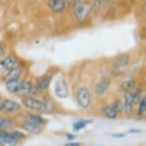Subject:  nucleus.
<instances>
[{
    "label": "nucleus",
    "instance_id": "f257e3e1",
    "mask_svg": "<svg viewBox=\"0 0 146 146\" xmlns=\"http://www.w3.org/2000/svg\"><path fill=\"white\" fill-rule=\"evenodd\" d=\"M22 103L27 108L33 110L44 112V111L48 110L49 109V106L48 103L38 100L33 97H24L22 99Z\"/></svg>",
    "mask_w": 146,
    "mask_h": 146
},
{
    "label": "nucleus",
    "instance_id": "f03ea898",
    "mask_svg": "<svg viewBox=\"0 0 146 146\" xmlns=\"http://www.w3.org/2000/svg\"><path fill=\"white\" fill-rule=\"evenodd\" d=\"M74 9L75 16L80 22L86 19L90 12L88 5H86L81 0L76 1Z\"/></svg>",
    "mask_w": 146,
    "mask_h": 146
},
{
    "label": "nucleus",
    "instance_id": "7ed1b4c3",
    "mask_svg": "<svg viewBox=\"0 0 146 146\" xmlns=\"http://www.w3.org/2000/svg\"><path fill=\"white\" fill-rule=\"evenodd\" d=\"M76 99L78 104L82 108L86 109L90 103V95L88 89L86 87L80 88L76 94Z\"/></svg>",
    "mask_w": 146,
    "mask_h": 146
},
{
    "label": "nucleus",
    "instance_id": "20e7f679",
    "mask_svg": "<svg viewBox=\"0 0 146 146\" xmlns=\"http://www.w3.org/2000/svg\"><path fill=\"white\" fill-rule=\"evenodd\" d=\"M54 91H55V94L59 98L64 99L69 96V89L67 82L64 79L60 78L55 82Z\"/></svg>",
    "mask_w": 146,
    "mask_h": 146
},
{
    "label": "nucleus",
    "instance_id": "39448f33",
    "mask_svg": "<svg viewBox=\"0 0 146 146\" xmlns=\"http://www.w3.org/2000/svg\"><path fill=\"white\" fill-rule=\"evenodd\" d=\"M3 109L4 110L10 112V113H15L21 110V106L15 101L11 100H5L2 103Z\"/></svg>",
    "mask_w": 146,
    "mask_h": 146
},
{
    "label": "nucleus",
    "instance_id": "423d86ee",
    "mask_svg": "<svg viewBox=\"0 0 146 146\" xmlns=\"http://www.w3.org/2000/svg\"><path fill=\"white\" fill-rule=\"evenodd\" d=\"M22 80L20 78L15 80H7L6 81V89L7 90L12 94H16L18 93V91L19 90L20 86L22 85Z\"/></svg>",
    "mask_w": 146,
    "mask_h": 146
},
{
    "label": "nucleus",
    "instance_id": "0eeeda50",
    "mask_svg": "<svg viewBox=\"0 0 146 146\" xmlns=\"http://www.w3.org/2000/svg\"><path fill=\"white\" fill-rule=\"evenodd\" d=\"M110 84V80L106 78V77H103V79L101 80L99 82L98 84L96 85L95 87V93L97 95H103L106 91L109 88V86Z\"/></svg>",
    "mask_w": 146,
    "mask_h": 146
},
{
    "label": "nucleus",
    "instance_id": "6e6552de",
    "mask_svg": "<svg viewBox=\"0 0 146 146\" xmlns=\"http://www.w3.org/2000/svg\"><path fill=\"white\" fill-rule=\"evenodd\" d=\"M133 94L131 92H127L124 96L123 108L127 113H130L132 111L133 107Z\"/></svg>",
    "mask_w": 146,
    "mask_h": 146
},
{
    "label": "nucleus",
    "instance_id": "1a4fd4ad",
    "mask_svg": "<svg viewBox=\"0 0 146 146\" xmlns=\"http://www.w3.org/2000/svg\"><path fill=\"white\" fill-rule=\"evenodd\" d=\"M130 58L126 54H122L120 55L116 58V60L113 63V67L115 69H120L122 67H125V66L129 64Z\"/></svg>",
    "mask_w": 146,
    "mask_h": 146
},
{
    "label": "nucleus",
    "instance_id": "9d476101",
    "mask_svg": "<svg viewBox=\"0 0 146 146\" xmlns=\"http://www.w3.org/2000/svg\"><path fill=\"white\" fill-rule=\"evenodd\" d=\"M49 6L54 12H60L64 9L65 2L64 0H50Z\"/></svg>",
    "mask_w": 146,
    "mask_h": 146
},
{
    "label": "nucleus",
    "instance_id": "9b49d317",
    "mask_svg": "<svg viewBox=\"0 0 146 146\" xmlns=\"http://www.w3.org/2000/svg\"><path fill=\"white\" fill-rule=\"evenodd\" d=\"M22 74V69L19 67H14L12 69L9 70V71L8 72V74L5 75V80H15L19 78L20 76Z\"/></svg>",
    "mask_w": 146,
    "mask_h": 146
},
{
    "label": "nucleus",
    "instance_id": "f8f14e48",
    "mask_svg": "<svg viewBox=\"0 0 146 146\" xmlns=\"http://www.w3.org/2000/svg\"><path fill=\"white\" fill-rule=\"evenodd\" d=\"M15 64H16V59L13 55L8 56L7 58H5L1 62V65L3 66V68L6 70L12 69V67H15Z\"/></svg>",
    "mask_w": 146,
    "mask_h": 146
},
{
    "label": "nucleus",
    "instance_id": "ddd939ff",
    "mask_svg": "<svg viewBox=\"0 0 146 146\" xmlns=\"http://www.w3.org/2000/svg\"><path fill=\"white\" fill-rule=\"evenodd\" d=\"M22 128L26 132H29V133H32V134H38L41 132V128L39 127L38 125L32 124V123H29V122L24 123L22 125Z\"/></svg>",
    "mask_w": 146,
    "mask_h": 146
},
{
    "label": "nucleus",
    "instance_id": "4468645a",
    "mask_svg": "<svg viewBox=\"0 0 146 146\" xmlns=\"http://www.w3.org/2000/svg\"><path fill=\"white\" fill-rule=\"evenodd\" d=\"M32 90V84L30 81H22V85L20 86L19 90L18 91L17 94L25 96L26 94H29L30 92H31Z\"/></svg>",
    "mask_w": 146,
    "mask_h": 146
},
{
    "label": "nucleus",
    "instance_id": "2eb2a0df",
    "mask_svg": "<svg viewBox=\"0 0 146 146\" xmlns=\"http://www.w3.org/2000/svg\"><path fill=\"white\" fill-rule=\"evenodd\" d=\"M46 120L41 115H29L26 118V122L32 123L35 125H42L45 122Z\"/></svg>",
    "mask_w": 146,
    "mask_h": 146
},
{
    "label": "nucleus",
    "instance_id": "dca6fc26",
    "mask_svg": "<svg viewBox=\"0 0 146 146\" xmlns=\"http://www.w3.org/2000/svg\"><path fill=\"white\" fill-rule=\"evenodd\" d=\"M94 122V120L92 119H86V120H80V121H77L73 125V129L75 132H77L80 129H83L84 127L86 126V125L89 124V123H91V122Z\"/></svg>",
    "mask_w": 146,
    "mask_h": 146
},
{
    "label": "nucleus",
    "instance_id": "f3484780",
    "mask_svg": "<svg viewBox=\"0 0 146 146\" xmlns=\"http://www.w3.org/2000/svg\"><path fill=\"white\" fill-rule=\"evenodd\" d=\"M135 82L133 80H126V81H124L121 85V87L124 91L125 92H130L132 90V89L135 87Z\"/></svg>",
    "mask_w": 146,
    "mask_h": 146
},
{
    "label": "nucleus",
    "instance_id": "a211bd4d",
    "mask_svg": "<svg viewBox=\"0 0 146 146\" xmlns=\"http://www.w3.org/2000/svg\"><path fill=\"white\" fill-rule=\"evenodd\" d=\"M103 113L109 119H115L117 116V113L113 110V108L109 106L103 108Z\"/></svg>",
    "mask_w": 146,
    "mask_h": 146
},
{
    "label": "nucleus",
    "instance_id": "6ab92c4d",
    "mask_svg": "<svg viewBox=\"0 0 146 146\" xmlns=\"http://www.w3.org/2000/svg\"><path fill=\"white\" fill-rule=\"evenodd\" d=\"M14 125V122L12 120L8 118L0 116V129H6Z\"/></svg>",
    "mask_w": 146,
    "mask_h": 146
},
{
    "label": "nucleus",
    "instance_id": "aec40b11",
    "mask_svg": "<svg viewBox=\"0 0 146 146\" xmlns=\"http://www.w3.org/2000/svg\"><path fill=\"white\" fill-rule=\"evenodd\" d=\"M146 111V99L145 97L141 98L139 101V110H138V115L139 116L145 115Z\"/></svg>",
    "mask_w": 146,
    "mask_h": 146
},
{
    "label": "nucleus",
    "instance_id": "412c9836",
    "mask_svg": "<svg viewBox=\"0 0 146 146\" xmlns=\"http://www.w3.org/2000/svg\"><path fill=\"white\" fill-rule=\"evenodd\" d=\"M50 82V80L49 77H44V78H42L39 81L38 84L39 89H41V90H46L48 87V86H49Z\"/></svg>",
    "mask_w": 146,
    "mask_h": 146
},
{
    "label": "nucleus",
    "instance_id": "4be33fe9",
    "mask_svg": "<svg viewBox=\"0 0 146 146\" xmlns=\"http://www.w3.org/2000/svg\"><path fill=\"white\" fill-rule=\"evenodd\" d=\"M111 107L113 108V110L116 112V113H121L124 108H123V104L122 103V102H120L119 100H116L115 101L114 103H113V105Z\"/></svg>",
    "mask_w": 146,
    "mask_h": 146
},
{
    "label": "nucleus",
    "instance_id": "5701e85b",
    "mask_svg": "<svg viewBox=\"0 0 146 146\" xmlns=\"http://www.w3.org/2000/svg\"><path fill=\"white\" fill-rule=\"evenodd\" d=\"M10 133H11L12 137H13L17 141L25 138V135L23 133H22V132H19V131H13V132H11Z\"/></svg>",
    "mask_w": 146,
    "mask_h": 146
},
{
    "label": "nucleus",
    "instance_id": "b1692460",
    "mask_svg": "<svg viewBox=\"0 0 146 146\" xmlns=\"http://www.w3.org/2000/svg\"><path fill=\"white\" fill-rule=\"evenodd\" d=\"M133 94V103H138V102H139L140 100L141 99V92H140L139 90H138L135 92V94Z\"/></svg>",
    "mask_w": 146,
    "mask_h": 146
},
{
    "label": "nucleus",
    "instance_id": "393cba45",
    "mask_svg": "<svg viewBox=\"0 0 146 146\" xmlns=\"http://www.w3.org/2000/svg\"><path fill=\"white\" fill-rule=\"evenodd\" d=\"M112 136L114 138H123L125 136V133H114L112 135Z\"/></svg>",
    "mask_w": 146,
    "mask_h": 146
},
{
    "label": "nucleus",
    "instance_id": "a878e982",
    "mask_svg": "<svg viewBox=\"0 0 146 146\" xmlns=\"http://www.w3.org/2000/svg\"><path fill=\"white\" fill-rule=\"evenodd\" d=\"M101 5V1L100 0H95L94 1V8H96L98 9L100 6Z\"/></svg>",
    "mask_w": 146,
    "mask_h": 146
},
{
    "label": "nucleus",
    "instance_id": "bb28decb",
    "mask_svg": "<svg viewBox=\"0 0 146 146\" xmlns=\"http://www.w3.org/2000/svg\"><path fill=\"white\" fill-rule=\"evenodd\" d=\"M64 146H80V144L79 142H70L66 144Z\"/></svg>",
    "mask_w": 146,
    "mask_h": 146
},
{
    "label": "nucleus",
    "instance_id": "cd10ccee",
    "mask_svg": "<svg viewBox=\"0 0 146 146\" xmlns=\"http://www.w3.org/2000/svg\"><path fill=\"white\" fill-rule=\"evenodd\" d=\"M66 136H67V138L68 140H73V139H74L75 138H76V136H75V135H72V134H70V133H68V134L66 135Z\"/></svg>",
    "mask_w": 146,
    "mask_h": 146
},
{
    "label": "nucleus",
    "instance_id": "c85d7f7f",
    "mask_svg": "<svg viewBox=\"0 0 146 146\" xmlns=\"http://www.w3.org/2000/svg\"><path fill=\"white\" fill-rule=\"evenodd\" d=\"M141 131L138 129H132L130 130V132H132V133H138V132H140Z\"/></svg>",
    "mask_w": 146,
    "mask_h": 146
},
{
    "label": "nucleus",
    "instance_id": "c756f323",
    "mask_svg": "<svg viewBox=\"0 0 146 146\" xmlns=\"http://www.w3.org/2000/svg\"><path fill=\"white\" fill-rule=\"evenodd\" d=\"M2 110H3V106H2V103H0V111H2Z\"/></svg>",
    "mask_w": 146,
    "mask_h": 146
},
{
    "label": "nucleus",
    "instance_id": "7c9ffc66",
    "mask_svg": "<svg viewBox=\"0 0 146 146\" xmlns=\"http://www.w3.org/2000/svg\"><path fill=\"white\" fill-rule=\"evenodd\" d=\"M0 100H1V96H0Z\"/></svg>",
    "mask_w": 146,
    "mask_h": 146
}]
</instances>
